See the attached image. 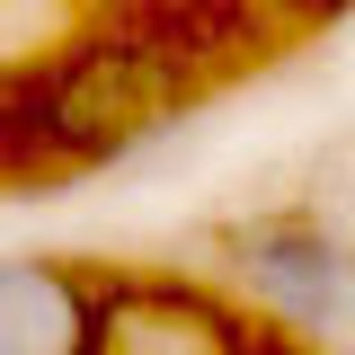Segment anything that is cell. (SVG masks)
<instances>
[{"mask_svg":"<svg viewBox=\"0 0 355 355\" xmlns=\"http://www.w3.org/2000/svg\"><path fill=\"white\" fill-rule=\"evenodd\" d=\"M196 107V62L169 53V44H142V36H98L80 44L36 98V125L62 160H133L142 142H160Z\"/></svg>","mask_w":355,"mask_h":355,"instance_id":"1","label":"cell"},{"mask_svg":"<svg viewBox=\"0 0 355 355\" xmlns=\"http://www.w3.org/2000/svg\"><path fill=\"white\" fill-rule=\"evenodd\" d=\"M222 275L240 284L231 302L266 311V338H338L355 329V249L320 214H249L222 231Z\"/></svg>","mask_w":355,"mask_h":355,"instance_id":"2","label":"cell"},{"mask_svg":"<svg viewBox=\"0 0 355 355\" xmlns=\"http://www.w3.org/2000/svg\"><path fill=\"white\" fill-rule=\"evenodd\" d=\"M258 347L266 329L205 275H160V266L98 275L89 355H258Z\"/></svg>","mask_w":355,"mask_h":355,"instance_id":"3","label":"cell"},{"mask_svg":"<svg viewBox=\"0 0 355 355\" xmlns=\"http://www.w3.org/2000/svg\"><path fill=\"white\" fill-rule=\"evenodd\" d=\"M98 320V266L18 249L0 258V355H89Z\"/></svg>","mask_w":355,"mask_h":355,"instance_id":"4","label":"cell"},{"mask_svg":"<svg viewBox=\"0 0 355 355\" xmlns=\"http://www.w3.org/2000/svg\"><path fill=\"white\" fill-rule=\"evenodd\" d=\"M284 9H302V18H338V9H355V0H284Z\"/></svg>","mask_w":355,"mask_h":355,"instance_id":"5","label":"cell"},{"mask_svg":"<svg viewBox=\"0 0 355 355\" xmlns=\"http://www.w3.org/2000/svg\"><path fill=\"white\" fill-rule=\"evenodd\" d=\"M338 355H355V329H338Z\"/></svg>","mask_w":355,"mask_h":355,"instance_id":"6","label":"cell"},{"mask_svg":"<svg viewBox=\"0 0 355 355\" xmlns=\"http://www.w3.org/2000/svg\"><path fill=\"white\" fill-rule=\"evenodd\" d=\"M258 355H284V347H275V338H266V347H258Z\"/></svg>","mask_w":355,"mask_h":355,"instance_id":"7","label":"cell"}]
</instances>
